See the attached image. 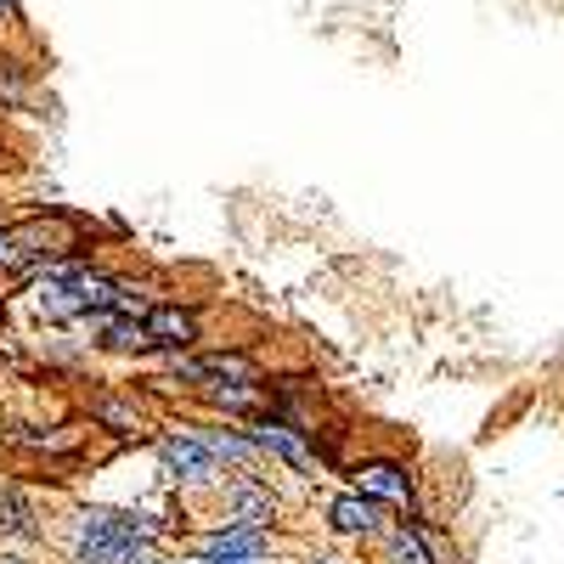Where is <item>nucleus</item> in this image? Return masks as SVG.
I'll return each instance as SVG.
<instances>
[{"instance_id": "nucleus-1", "label": "nucleus", "mask_w": 564, "mask_h": 564, "mask_svg": "<svg viewBox=\"0 0 564 564\" xmlns=\"http://www.w3.org/2000/svg\"><path fill=\"white\" fill-rule=\"evenodd\" d=\"M164 525L153 513L124 508H85L74 520V564H153Z\"/></svg>"}, {"instance_id": "nucleus-2", "label": "nucleus", "mask_w": 564, "mask_h": 564, "mask_svg": "<svg viewBox=\"0 0 564 564\" xmlns=\"http://www.w3.org/2000/svg\"><path fill=\"white\" fill-rule=\"evenodd\" d=\"M249 441H254V452L260 457H282L294 468V475H305V480H316V468H322V457H316V446L305 441V430H294L289 417H254L249 423Z\"/></svg>"}, {"instance_id": "nucleus-3", "label": "nucleus", "mask_w": 564, "mask_h": 564, "mask_svg": "<svg viewBox=\"0 0 564 564\" xmlns=\"http://www.w3.org/2000/svg\"><path fill=\"white\" fill-rule=\"evenodd\" d=\"M159 463H164V475L181 480V486H215L220 480V463H215L209 441L193 435V430H170L159 441Z\"/></svg>"}, {"instance_id": "nucleus-4", "label": "nucleus", "mask_w": 564, "mask_h": 564, "mask_svg": "<svg viewBox=\"0 0 564 564\" xmlns=\"http://www.w3.org/2000/svg\"><path fill=\"white\" fill-rule=\"evenodd\" d=\"M327 525H334V536L345 542H372V536H384V508L361 497V491H339L334 502H327Z\"/></svg>"}, {"instance_id": "nucleus-5", "label": "nucleus", "mask_w": 564, "mask_h": 564, "mask_svg": "<svg viewBox=\"0 0 564 564\" xmlns=\"http://www.w3.org/2000/svg\"><path fill=\"white\" fill-rule=\"evenodd\" d=\"M350 491L372 497L379 508H412V475H406L401 463H384V457L361 463V468H356V486H350Z\"/></svg>"}, {"instance_id": "nucleus-6", "label": "nucleus", "mask_w": 564, "mask_h": 564, "mask_svg": "<svg viewBox=\"0 0 564 564\" xmlns=\"http://www.w3.org/2000/svg\"><path fill=\"white\" fill-rule=\"evenodd\" d=\"M276 520V497L254 480V475H238L226 486V525H249V531H271Z\"/></svg>"}, {"instance_id": "nucleus-7", "label": "nucleus", "mask_w": 564, "mask_h": 564, "mask_svg": "<svg viewBox=\"0 0 564 564\" xmlns=\"http://www.w3.org/2000/svg\"><path fill=\"white\" fill-rule=\"evenodd\" d=\"M141 327H148V339H153V350H193L198 345V322H193V311H181V305H153L148 316H141Z\"/></svg>"}, {"instance_id": "nucleus-8", "label": "nucleus", "mask_w": 564, "mask_h": 564, "mask_svg": "<svg viewBox=\"0 0 564 564\" xmlns=\"http://www.w3.org/2000/svg\"><path fill=\"white\" fill-rule=\"evenodd\" d=\"M198 558H265V531L249 525H220L215 536L198 542Z\"/></svg>"}, {"instance_id": "nucleus-9", "label": "nucleus", "mask_w": 564, "mask_h": 564, "mask_svg": "<svg viewBox=\"0 0 564 564\" xmlns=\"http://www.w3.org/2000/svg\"><path fill=\"white\" fill-rule=\"evenodd\" d=\"M0 536H18V542H40V525H34V502L12 486L0 480Z\"/></svg>"}, {"instance_id": "nucleus-10", "label": "nucleus", "mask_w": 564, "mask_h": 564, "mask_svg": "<svg viewBox=\"0 0 564 564\" xmlns=\"http://www.w3.org/2000/svg\"><path fill=\"white\" fill-rule=\"evenodd\" d=\"M97 322V345L102 350H119V356H130V350H153V339H148V327H141V316H90Z\"/></svg>"}, {"instance_id": "nucleus-11", "label": "nucleus", "mask_w": 564, "mask_h": 564, "mask_svg": "<svg viewBox=\"0 0 564 564\" xmlns=\"http://www.w3.org/2000/svg\"><path fill=\"white\" fill-rule=\"evenodd\" d=\"M384 547H390V564H435V553L423 547V531L406 525V520L384 531Z\"/></svg>"}, {"instance_id": "nucleus-12", "label": "nucleus", "mask_w": 564, "mask_h": 564, "mask_svg": "<svg viewBox=\"0 0 564 564\" xmlns=\"http://www.w3.org/2000/svg\"><path fill=\"white\" fill-rule=\"evenodd\" d=\"M204 441H209L215 463H238V468H249V463L260 457L254 441H249V430H204Z\"/></svg>"}, {"instance_id": "nucleus-13", "label": "nucleus", "mask_w": 564, "mask_h": 564, "mask_svg": "<svg viewBox=\"0 0 564 564\" xmlns=\"http://www.w3.org/2000/svg\"><path fill=\"white\" fill-rule=\"evenodd\" d=\"M23 260H29V249H18L12 231H0V265H23Z\"/></svg>"}, {"instance_id": "nucleus-14", "label": "nucleus", "mask_w": 564, "mask_h": 564, "mask_svg": "<svg viewBox=\"0 0 564 564\" xmlns=\"http://www.w3.org/2000/svg\"><path fill=\"white\" fill-rule=\"evenodd\" d=\"M193 564H265V558H193Z\"/></svg>"}, {"instance_id": "nucleus-15", "label": "nucleus", "mask_w": 564, "mask_h": 564, "mask_svg": "<svg viewBox=\"0 0 564 564\" xmlns=\"http://www.w3.org/2000/svg\"><path fill=\"white\" fill-rule=\"evenodd\" d=\"M12 7H18V0H0V18H12Z\"/></svg>"}, {"instance_id": "nucleus-16", "label": "nucleus", "mask_w": 564, "mask_h": 564, "mask_svg": "<svg viewBox=\"0 0 564 564\" xmlns=\"http://www.w3.org/2000/svg\"><path fill=\"white\" fill-rule=\"evenodd\" d=\"M0 564H23V558H18V553H0Z\"/></svg>"}, {"instance_id": "nucleus-17", "label": "nucleus", "mask_w": 564, "mask_h": 564, "mask_svg": "<svg viewBox=\"0 0 564 564\" xmlns=\"http://www.w3.org/2000/svg\"><path fill=\"white\" fill-rule=\"evenodd\" d=\"M153 564H193V558H153Z\"/></svg>"}, {"instance_id": "nucleus-18", "label": "nucleus", "mask_w": 564, "mask_h": 564, "mask_svg": "<svg viewBox=\"0 0 564 564\" xmlns=\"http://www.w3.org/2000/svg\"><path fill=\"white\" fill-rule=\"evenodd\" d=\"M311 564H345V558H311Z\"/></svg>"}]
</instances>
